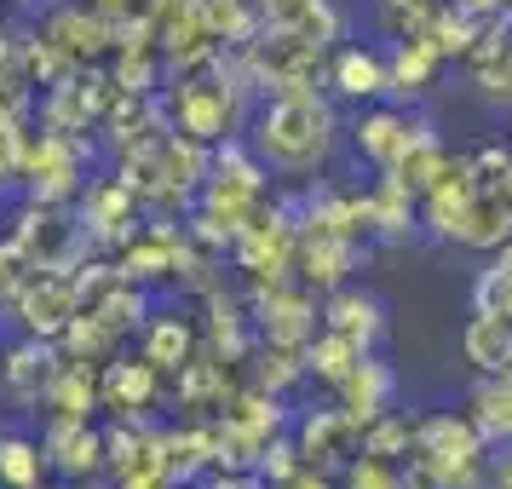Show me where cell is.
Wrapping results in <instances>:
<instances>
[{"label":"cell","mask_w":512,"mask_h":489,"mask_svg":"<svg viewBox=\"0 0 512 489\" xmlns=\"http://www.w3.org/2000/svg\"><path fill=\"white\" fill-rule=\"evenodd\" d=\"M18 323L35 340H64V328L81 311V288H75V265H52V271H29L18 282Z\"/></svg>","instance_id":"6"},{"label":"cell","mask_w":512,"mask_h":489,"mask_svg":"<svg viewBox=\"0 0 512 489\" xmlns=\"http://www.w3.org/2000/svg\"><path fill=\"white\" fill-rule=\"evenodd\" d=\"M461 6H501V0H461Z\"/></svg>","instance_id":"44"},{"label":"cell","mask_w":512,"mask_h":489,"mask_svg":"<svg viewBox=\"0 0 512 489\" xmlns=\"http://www.w3.org/2000/svg\"><path fill=\"white\" fill-rule=\"evenodd\" d=\"M466 415L484 432V443H512V374H484Z\"/></svg>","instance_id":"27"},{"label":"cell","mask_w":512,"mask_h":489,"mask_svg":"<svg viewBox=\"0 0 512 489\" xmlns=\"http://www.w3.org/2000/svg\"><path fill=\"white\" fill-rule=\"evenodd\" d=\"M369 357V346L363 340H351V334H340V328H317V340L305 346V369L317 374L323 386H340L357 363Z\"/></svg>","instance_id":"25"},{"label":"cell","mask_w":512,"mask_h":489,"mask_svg":"<svg viewBox=\"0 0 512 489\" xmlns=\"http://www.w3.org/2000/svg\"><path fill=\"white\" fill-rule=\"evenodd\" d=\"M41 455L58 478H93L104 466V432L93 420H70V415H52L47 420V438H41Z\"/></svg>","instance_id":"9"},{"label":"cell","mask_w":512,"mask_h":489,"mask_svg":"<svg viewBox=\"0 0 512 489\" xmlns=\"http://www.w3.org/2000/svg\"><path fill=\"white\" fill-rule=\"evenodd\" d=\"M472 311H495V317H512V242L489 259L478 282H472Z\"/></svg>","instance_id":"32"},{"label":"cell","mask_w":512,"mask_h":489,"mask_svg":"<svg viewBox=\"0 0 512 489\" xmlns=\"http://www.w3.org/2000/svg\"><path fill=\"white\" fill-rule=\"evenodd\" d=\"M271 489H340V484H334V472H323V466H300L294 478H282Z\"/></svg>","instance_id":"39"},{"label":"cell","mask_w":512,"mask_h":489,"mask_svg":"<svg viewBox=\"0 0 512 489\" xmlns=\"http://www.w3.org/2000/svg\"><path fill=\"white\" fill-rule=\"evenodd\" d=\"M47 6H64V0H47Z\"/></svg>","instance_id":"45"},{"label":"cell","mask_w":512,"mask_h":489,"mask_svg":"<svg viewBox=\"0 0 512 489\" xmlns=\"http://www.w3.org/2000/svg\"><path fill=\"white\" fill-rule=\"evenodd\" d=\"M202 305H208V328H202V334H208V351L225 357V363H242V357L259 346L254 305H242L236 294H225V288H208Z\"/></svg>","instance_id":"11"},{"label":"cell","mask_w":512,"mask_h":489,"mask_svg":"<svg viewBox=\"0 0 512 489\" xmlns=\"http://www.w3.org/2000/svg\"><path fill=\"white\" fill-rule=\"evenodd\" d=\"M409 139H415V121L403 116V110H392V104H374V110H363V116H357V127H351L357 156H363L369 167H380V173H392V167L403 162Z\"/></svg>","instance_id":"13"},{"label":"cell","mask_w":512,"mask_h":489,"mask_svg":"<svg viewBox=\"0 0 512 489\" xmlns=\"http://www.w3.org/2000/svg\"><path fill=\"white\" fill-rule=\"evenodd\" d=\"M213 489H271V484H265L259 472H225V478H219Z\"/></svg>","instance_id":"40"},{"label":"cell","mask_w":512,"mask_h":489,"mask_svg":"<svg viewBox=\"0 0 512 489\" xmlns=\"http://www.w3.org/2000/svg\"><path fill=\"white\" fill-rule=\"evenodd\" d=\"M116 340H121V334H110V328H104L93 311L81 305V311H75V323L64 328V340H58V346H64V357H81V363H104V357L116 351Z\"/></svg>","instance_id":"34"},{"label":"cell","mask_w":512,"mask_h":489,"mask_svg":"<svg viewBox=\"0 0 512 489\" xmlns=\"http://www.w3.org/2000/svg\"><path fill=\"white\" fill-rule=\"evenodd\" d=\"M443 52L426 41V35H403L392 52H386V70H392V93H426L432 75H438Z\"/></svg>","instance_id":"26"},{"label":"cell","mask_w":512,"mask_h":489,"mask_svg":"<svg viewBox=\"0 0 512 489\" xmlns=\"http://www.w3.org/2000/svg\"><path fill=\"white\" fill-rule=\"evenodd\" d=\"M334 104L323 93H282V98H265L248 121V144L265 167H277L288 179L300 173H317L334 150Z\"/></svg>","instance_id":"1"},{"label":"cell","mask_w":512,"mask_h":489,"mask_svg":"<svg viewBox=\"0 0 512 489\" xmlns=\"http://www.w3.org/2000/svg\"><path fill=\"white\" fill-rule=\"evenodd\" d=\"M294 443H300L305 466H323V472H346L357 455H363V420L351 409H305V420L294 426Z\"/></svg>","instance_id":"7"},{"label":"cell","mask_w":512,"mask_h":489,"mask_svg":"<svg viewBox=\"0 0 512 489\" xmlns=\"http://www.w3.org/2000/svg\"><path fill=\"white\" fill-rule=\"evenodd\" d=\"M202 6V18H208L213 41L225 52L248 47V41H259L265 35V18H259V0H196Z\"/></svg>","instance_id":"24"},{"label":"cell","mask_w":512,"mask_h":489,"mask_svg":"<svg viewBox=\"0 0 512 489\" xmlns=\"http://www.w3.org/2000/svg\"><path fill=\"white\" fill-rule=\"evenodd\" d=\"M507 47H512V41H507Z\"/></svg>","instance_id":"47"},{"label":"cell","mask_w":512,"mask_h":489,"mask_svg":"<svg viewBox=\"0 0 512 489\" xmlns=\"http://www.w3.org/2000/svg\"><path fill=\"white\" fill-rule=\"evenodd\" d=\"M0 75H18V52H12L6 35H0Z\"/></svg>","instance_id":"42"},{"label":"cell","mask_w":512,"mask_h":489,"mask_svg":"<svg viewBox=\"0 0 512 489\" xmlns=\"http://www.w3.org/2000/svg\"><path fill=\"white\" fill-rule=\"evenodd\" d=\"M415 190L397 185L392 173H380V185L369 190V219H374V236H409L415 231Z\"/></svg>","instance_id":"28"},{"label":"cell","mask_w":512,"mask_h":489,"mask_svg":"<svg viewBox=\"0 0 512 489\" xmlns=\"http://www.w3.org/2000/svg\"><path fill=\"white\" fill-rule=\"evenodd\" d=\"M41 35H47V41H58L75 64H93V58H104V52H116L110 18H104V12H93V6H52Z\"/></svg>","instance_id":"14"},{"label":"cell","mask_w":512,"mask_h":489,"mask_svg":"<svg viewBox=\"0 0 512 489\" xmlns=\"http://www.w3.org/2000/svg\"><path fill=\"white\" fill-rule=\"evenodd\" d=\"M340 489H409V478L397 472V461H380V455H357L346 466Z\"/></svg>","instance_id":"36"},{"label":"cell","mask_w":512,"mask_h":489,"mask_svg":"<svg viewBox=\"0 0 512 489\" xmlns=\"http://www.w3.org/2000/svg\"><path fill=\"white\" fill-rule=\"evenodd\" d=\"M461 357L478 374H512V317L472 311V323L461 328Z\"/></svg>","instance_id":"19"},{"label":"cell","mask_w":512,"mask_h":489,"mask_svg":"<svg viewBox=\"0 0 512 489\" xmlns=\"http://www.w3.org/2000/svg\"><path fill=\"white\" fill-rule=\"evenodd\" d=\"M254 323H259V346H282V351H305L317 340V300L300 277L288 282H254Z\"/></svg>","instance_id":"5"},{"label":"cell","mask_w":512,"mask_h":489,"mask_svg":"<svg viewBox=\"0 0 512 489\" xmlns=\"http://www.w3.org/2000/svg\"><path fill=\"white\" fill-rule=\"evenodd\" d=\"M87 311H93L110 334H133V328H144V294H139V282H127V277L110 282V288H104Z\"/></svg>","instance_id":"30"},{"label":"cell","mask_w":512,"mask_h":489,"mask_svg":"<svg viewBox=\"0 0 512 489\" xmlns=\"http://www.w3.org/2000/svg\"><path fill=\"white\" fill-rule=\"evenodd\" d=\"M179 478L167 472V466H133V472H121L116 489H173Z\"/></svg>","instance_id":"37"},{"label":"cell","mask_w":512,"mask_h":489,"mask_svg":"<svg viewBox=\"0 0 512 489\" xmlns=\"http://www.w3.org/2000/svg\"><path fill=\"white\" fill-rule=\"evenodd\" d=\"M305 351H282V346H259V357H254V386L259 392H288V386H300L305 380Z\"/></svg>","instance_id":"35"},{"label":"cell","mask_w":512,"mask_h":489,"mask_svg":"<svg viewBox=\"0 0 512 489\" xmlns=\"http://www.w3.org/2000/svg\"><path fill=\"white\" fill-rule=\"evenodd\" d=\"M328 87L340 98H357V104H380V98L392 93V70L369 47H340L328 58Z\"/></svg>","instance_id":"16"},{"label":"cell","mask_w":512,"mask_h":489,"mask_svg":"<svg viewBox=\"0 0 512 489\" xmlns=\"http://www.w3.org/2000/svg\"><path fill=\"white\" fill-rule=\"evenodd\" d=\"M334 392H340V409H351V415L363 420V426H369L374 415H386V409H392V392H397V374L386 369V363H380V357H363V363H357V369L346 374V380H340V386H334Z\"/></svg>","instance_id":"20"},{"label":"cell","mask_w":512,"mask_h":489,"mask_svg":"<svg viewBox=\"0 0 512 489\" xmlns=\"http://www.w3.org/2000/svg\"><path fill=\"white\" fill-rule=\"evenodd\" d=\"M98 392H104V409L116 420H139L144 409H156V397H162V369L150 363V357H110L104 374H98Z\"/></svg>","instance_id":"8"},{"label":"cell","mask_w":512,"mask_h":489,"mask_svg":"<svg viewBox=\"0 0 512 489\" xmlns=\"http://www.w3.org/2000/svg\"><path fill=\"white\" fill-rule=\"evenodd\" d=\"M357 271V236H334V231H300V254H294V277L305 288H346V277Z\"/></svg>","instance_id":"10"},{"label":"cell","mask_w":512,"mask_h":489,"mask_svg":"<svg viewBox=\"0 0 512 489\" xmlns=\"http://www.w3.org/2000/svg\"><path fill=\"white\" fill-rule=\"evenodd\" d=\"M323 328H340V334H351V340L374 346L380 328H386V311H380V300L363 294V288H334L328 305H323Z\"/></svg>","instance_id":"23"},{"label":"cell","mask_w":512,"mask_h":489,"mask_svg":"<svg viewBox=\"0 0 512 489\" xmlns=\"http://www.w3.org/2000/svg\"><path fill=\"white\" fill-rule=\"evenodd\" d=\"M156 75H162V47H121L116 52V70H110V87L133 98L156 93Z\"/></svg>","instance_id":"31"},{"label":"cell","mask_w":512,"mask_h":489,"mask_svg":"<svg viewBox=\"0 0 512 489\" xmlns=\"http://www.w3.org/2000/svg\"><path fill=\"white\" fill-rule=\"evenodd\" d=\"M93 12H104V18H127V12H139L144 0H87Z\"/></svg>","instance_id":"41"},{"label":"cell","mask_w":512,"mask_h":489,"mask_svg":"<svg viewBox=\"0 0 512 489\" xmlns=\"http://www.w3.org/2000/svg\"><path fill=\"white\" fill-rule=\"evenodd\" d=\"M173 392H179V403H185V409H196V415H213V409H219V415H225V403H231V363H225V357H190L185 369L173 374Z\"/></svg>","instance_id":"18"},{"label":"cell","mask_w":512,"mask_h":489,"mask_svg":"<svg viewBox=\"0 0 512 489\" xmlns=\"http://www.w3.org/2000/svg\"><path fill=\"white\" fill-rule=\"evenodd\" d=\"M495 484H501V489H512V461H501V472H495Z\"/></svg>","instance_id":"43"},{"label":"cell","mask_w":512,"mask_h":489,"mask_svg":"<svg viewBox=\"0 0 512 489\" xmlns=\"http://www.w3.org/2000/svg\"><path fill=\"white\" fill-rule=\"evenodd\" d=\"M196 346H202V334H196V323H185L179 311H167V317H150L144 323V357L156 363L162 374H179L196 357Z\"/></svg>","instance_id":"21"},{"label":"cell","mask_w":512,"mask_h":489,"mask_svg":"<svg viewBox=\"0 0 512 489\" xmlns=\"http://www.w3.org/2000/svg\"><path fill=\"white\" fill-rule=\"evenodd\" d=\"M58 489H70V484H58Z\"/></svg>","instance_id":"46"},{"label":"cell","mask_w":512,"mask_h":489,"mask_svg":"<svg viewBox=\"0 0 512 489\" xmlns=\"http://www.w3.org/2000/svg\"><path fill=\"white\" fill-rule=\"evenodd\" d=\"M58 363H64V346L29 334L24 346H12L6 351V363H0L6 392L18 397V403H47V386H52V374H58Z\"/></svg>","instance_id":"15"},{"label":"cell","mask_w":512,"mask_h":489,"mask_svg":"<svg viewBox=\"0 0 512 489\" xmlns=\"http://www.w3.org/2000/svg\"><path fill=\"white\" fill-rule=\"evenodd\" d=\"M242 104H248V87L225 70V52L213 58L208 70H185L173 87H167V127L173 133H190L202 144H225L242 121Z\"/></svg>","instance_id":"2"},{"label":"cell","mask_w":512,"mask_h":489,"mask_svg":"<svg viewBox=\"0 0 512 489\" xmlns=\"http://www.w3.org/2000/svg\"><path fill=\"white\" fill-rule=\"evenodd\" d=\"M24 254H18V248H12V242H6V248H0V300H12V294H18V282H24Z\"/></svg>","instance_id":"38"},{"label":"cell","mask_w":512,"mask_h":489,"mask_svg":"<svg viewBox=\"0 0 512 489\" xmlns=\"http://www.w3.org/2000/svg\"><path fill=\"white\" fill-rule=\"evenodd\" d=\"M98 403H104V392H98L93 363L64 357L58 374H52V386H47V409H52V415H70V420H93Z\"/></svg>","instance_id":"22"},{"label":"cell","mask_w":512,"mask_h":489,"mask_svg":"<svg viewBox=\"0 0 512 489\" xmlns=\"http://www.w3.org/2000/svg\"><path fill=\"white\" fill-rule=\"evenodd\" d=\"M259 18H265V29L305 35V41H317V47H328V52H334L340 29H346L328 0H259Z\"/></svg>","instance_id":"17"},{"label":"cell","mask_w":512,"mask_h":489,"mask_svg":"<svg viewBox=\"0 0 512 489\" xmlns=\"http://www.w3.org/2000/svg\"><path fill=\"white\" fill-rule=\"evenodd\" d=\"M231 254L248 271V282H288L294 277V254H300V213L277 208V202H259L248 213V225L236 231Z\"/></svg>","instance_id":"3"},{"label":"cell","mask_w":512,"mask_h":489,"mask_svg":"<svg viewBox=\"0 0 512 489\" xmlns=\"http://www.w3.org/2000/svg\"><path fill=\"white\" fill-rule=\"evenodd\" d=\"M18 173L29 179V202L64 208L75 190H81V173H87V139L81 133H52V127H41V139L24 144Z\"/></svg>","instance_id":"4"},{"label":"cell","mask_w":512,"mask_h":489,"mask_svg":"<svg viewBox=\"0 0 512 489\" xmlns=\"http://www.w3.org/2000/svg\"><path fill=\"white\" fill-rule=\"evenodd\" d=\"M415 426L403 409H386V415H374L363 426V455H380V461H403V455H415Z\"/></svg>","instance_id":"29"},{"label":"cell","mask_w":512,"mask_h":489,"mask_svg":"<svg viewBox=\"0 0 512 489\" xmlns=\"http://www.w3.org/2000/svg\"><path fill=\"white\" fill-rule=\"evenodd\" d=\"M41 466H47L41 443L18 438V432H6V438H0V484H6V489H35V484H41Z\"/></svg>","instance_id":"33"},{"label":"cell","mask_w":512,"mask_h":489,"mask_svg":"<svg viewBox=\"0 0 512 489\" xmlns=\"http://www.w3.org/2000/svg\"><path fill=\"white\" fill-rule=\"evenodd\" d=\"M472 196H478V167H472V156H449L438 179L420 190V213H426V225L438 236H455V225H461V213Z\"/></svg>","instance_id":"12"}]
</instances>
